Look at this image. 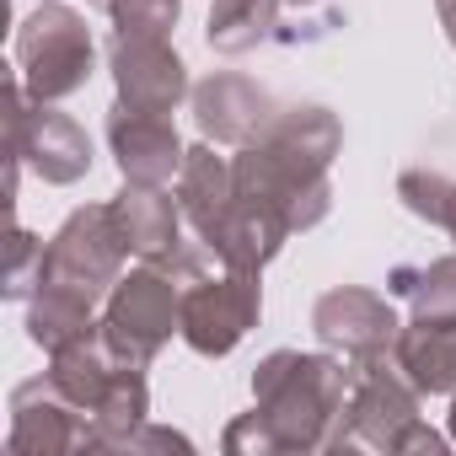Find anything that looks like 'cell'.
I'll list each match as a JSON object with an SVG mask.
<instances>
[{"instance_id":"5bb4252c","label":"cell","mask_w":456,"mask_h":456,"mask_svg":"<svg viewBox=\"0 0 456 456\" xmlns=\"http://www.w3.org/2000/svg\"><path fill=\"white\" fill-rule=\"evenodd\" d=\"M274 113H280V102L237 70H215L209 81L193 86V118L215 145H237V151L253 145L274 124Z\"/></svg>"},{"instance_id":"ffe728a7","label":"cell","mask_w":456,"mask_h":456,"mask_svg":"<svg viewBox=\"0 0 456 456\" xmlns=\"http://www.w3.org/2000/svg\"><path fill=\"white\" fill-rule=\"evenodd\" d=\"M285 0H215L209 6V49L215 54H248L269 38H280Z\"/></svg>"},{"instance_id":"cb8c5ba5","label":"cell","mask_w":456,"mask_h":456,"mask_svg":"<svg viewBox=\"0 0 456 456\" xmlns=\"http://www.w3.org/2000/svg\"><path fill=\"white\" fill-rule=\"evenodd\" d=\"M44 285V242L33 232H12V258H6V296H33Z\"/></svg>"},{"instance_id":"52a82bcc","label":"cell","mask_w":456,"mask_h":456,"mask_svg":"<svg viewBox=\"0 0 456 456\" xmlns=\"http://www.w3.org/2000/svg\"><path fill=\"white\" fill-rule=\"evenodd\" d=\"M124 232H118V215H113V199L108 204H86L76 215H65V225L49 237L44 248V285H65V290H81V296H108L124 274Z\"/></svg>"},{"instance_id":"ac0fdd59","label":"cell","mask_w":456,"mask_h":456,"mask_svg":"<svg viewBox=\"0 0 456 456\" xmlns=\"http://www.w3.org/2000/svg\"><path fill=\"white\" fill-rule=\"evenodd\" d=\"M145 424H151L145 370L140 365H124L113 376V387L102 392V403L92 408V440H86V451H129Z\"/></svg>"},{"instance_id":"e0dca14e","label":"cell","mask_w":456,"mask_h":456,"mask_svg":"<svg viewBox=\"0 0 456 456\" xmlns=\"http://www.w3.org/2000/svg\"><path fill=\"white\" fill-rule=\"evenodd\" d=\"M232 199H237L232 161H220L209 145H188L183 172H177V204H183V220L199 232V242L209 237V225L225 215V204H232Z\"/></svg>"},{"instance_id":"7402d4cb","label":"cell","mask_w":456,"mask_h":456,"mask_svg":"<svg viewBox=\"0 0 456 456\" xmlns=\"http://www.w3.org/2000/svg\"><path fill=\"white\" fill-rule=\"evenodd\" d=\"M102 12L124 38H167L183 17V0H102Z\"/></svg>"},{"instance_id":"f1b7e54d","label":"cell","mask_w":456,"mask_h":456,"mask_svg":"<svg viewBox=\"0 0 456 456\" xmlns=\"http://www.w3.org/2000/svg\"><path fill=\"white\" fill-rule=\"evenodd\" d=\"M285 6H301V12H306V6H317V0H285Z\"/></svg>"},{"instance_id":"484cf974","label":"cell","mask_w":456,"mask_h":456,"mask_svg":"<svg viewBox=\"0 0 456 456\" xmlns=\"http://www.w3.org/2000/svg\"><path fill=\"white\" fill-rule=\"evenodd\" d=\"M129 451H188V440H183V435H172V429H151V424H145V429L134 435V445H129Z\"/></svg>"},{"instance_id":"277c9868","label":"cell","mask_w":456,"mask_h":456,"mask_svg":"<svg viewBox=\"0 0 456 456\" xmlns=\"http://www.w3.org/2000/svg\"><path fill=\"white\" fill-rule=\"evenodd\" d=\"M33 167L44 183L65 188L92 172V140L86 129L60 113L54 102H33L22 76L6 81V193L17 199V172Z\"/></svg>"},{"instance_id":"603a6c76","label":"cell","mask_w":456,"mask_h":456,"mask_svg":"<svg viewBox=\"0 0 456 456\" xmlns=\"http://www.w3.org/2000/svg\"><path fill=\"white\" fill-rule=\"evenodd\" d=\"M445 193H451V177H440V172H429V167H408V172L397 177V199H403V209L419 215V220H429V225H440V215H445Z\"/></svg>"},{"instance_id":"83f0119b","label":"cell","mask_w":456,"mask_h":456,"mask_svg":"<svg viewBox=\"0 0 456 456\" xmlns=\"http://www.w3.org/2000/svg\"><path fill=\"white\" fill-rule=\"evenodd\" d=\"M440 232H451V242H456V183H451V193H445V215H440Z\"/></svg>"},{"instance_id":"4fadbf2b","label":"cell","mask_w":456,"mask_h":456,"mask_svg":"<svg viewBox=\"0 0 456 456\" xmlns=\"http://www.w3.org/2000/svg\"><path fill=\"white\" fill-rule=\"evenodd\" d=\"M312 328L328 349H338L344 360H370V354H392L397 344V312L387 296L360 290V285H338L312 306Z\"/></svg>"},{"instance_id":"2e32d148","label":"cell","mask_w":456,"mask_h":456,"mask_svg":"<svg viewBox=\"0 0 456 456\" xmlns=\"http://www.w3.org/2000/svg\"><path fill=\"white\" fill-rule=\"evenodd\" d=\"M392 360H397V370L413 381L419 397L456 392V317L413 312V322L397 328Z\"/></svg>"},{"instance_id":"7a4b0ae2","label":"cell","mask_w":456,"mask_h":456,"mask_svg":"<svg viewBox=\"0 0 456 456\" xmlns=\"http://www.w3.org/2000/svg\"><path fill=\"white\" fill-rule=\"evenodd\" d=\"M354 365L333 354H301V349H274L253 370V397L258 419L280 440V451H328V435L344 413Z\"/></svg>"},{"instance_id":"6da1fadb","label":"cell","mask_w":456,"mask_h":456,"mask_svg":"<svg viewBox=\"0 0 456 456\" xmlns=\"http://www.w3.org/2000/svg\"><path fill=\"white\" fill-rule=\"evenodd\" d=\"M338 145H344V129L328 108H317V102L280 108L274 124L253 145H242V156L232 161L237 193L280 209L290 220V232H312L333 209L328 167H333Z\"/></svg>"},{"instance_id":"f546056e","label":"cell","mask_w":456,"mask_h":456,"mask_svg":"<svg viewBox=\"0 0 456 456\" xmlns=\"http://www.w3.org/2000/svg\"><path fill=\"white\" fill-rule=\"evenodd\" d=\"M451 440H456V403H451Z\"/></svg>"},{"instance_id":"8fae6325","label":"cell","mask_w":456,"mask_h":456,"mask_svg":"<svg viewBox=\"0 0 456 456\" xmlns=\"http://www.w3.org/2000/svg\"><path fill=\"white\" fill-rule=\"evenodd\" d=\"M108 70L118 86V102L129 108H151V113H172L183 97H193L188 86V65L167 38H124L113 33L108 44Z\"/></svg>"},{"instance_id":"44dd1931","label":"cell","mask_w":456,"mask_h":456,"mask_svg":"<svg viewBox=\"0 0 456 456\" xmlns=\"http://www.w3.org/2000/svg\"><path fill=\"white\" fill-rule=\"evenodd\" d=\"M387 296H403L413 312L456 317V253L429 258V264H397L387 274Z\"/></svg>"},{"instance_id":"7c38bea8","label":"cell","mask_w":456,"mask_h":456,"mask_svg":"<svg viewBox=\"0 0 456 456\" xmlns=\"http://www.w3.org/2000/svg\"><path fill=\"white\" fill-rule=\"evenodd\" d=\"M108 145H113L118 177L124 183H151V188H167L183 172V156H188V145L177 140L172 113H151V108H129V102H113Z\"/></svg>"},{"instance_id":"9c48e42d","label":"cell","mask_w":456,"mask_h":456,"mask_svg":"<svg viewBox=\"0 0 456 456\" xmlns=\"http://www.w3.org/2000/svg\"><path fill=\"white\" fill-rule=\"evenodd\" d=\"M113 215H118L124 248L140 264H161L183 285L204 280V253L193 242H183V204L172 193H161L151 183H124V193L113 199Z\"/></svg>"},{"instance_id":"d4e9b609","label":"cell","mask_w":456,"mask_h":456,"mask_svg":"<svg viewBox=\"0 0 456 456\" xmlns=\"http://www.w3.org/2000/svg\"><path fill=\"white\" fill-rule=\"evenodd\" d=\"M225 451H253V456L264 451V456H274V451H280V440L269 435V424H264V419H258V408H253V413H242L232 429H225Z\"/></svg>"},{"instance_id":"4316f807","label":"cell","mask_w":456,"mask_h":456,"mask_svg":"<svg viewBox=\"0 0 456 456\" xmlns=\"http://www.w3.org/2000/svg\"><path fill=\"white\" fill-rule=\"evenodd\" d=\"M435 12H440V22H445V38H451V49H456V0H435Z\"/></svg>"},{"instance_id":"d6986e66","label":"cell","mask_w":456,"mask_h":456,"mask_svg":"<svg viewBox=\"0 0 456 456\" xmlns=\"http://www.w3.org/2000/svg\"><path fill=\"white\" fill-rule=\"evenodd\" d=\"M97 301L81 296V290H65V285H38L33 290V306H28V338L38 349H65L86 333H97Z\"/></svg>"},{"instance_id":"8992f818","label":"cell","mask_w":456,"mask_h":456,"mask_svg":"<svg viewBox=\"0 0 456 456\" xmlns=\"http://www.w3.org/2000/svg\"><path fill=\"white\" fill-rule=\"evenodd\" d=\"M92 28L81 12L60 6V0H44V6L17 28V76L28 86L33 102H65L92 81Z\"/></svg>"},{"instance_id":"9a60e30c","label":"cell","mask_w":456,"mask_h":456,"mask_svg":"<svg viewBox=\"0 0 456 456\" xmlns=\"http://www.w3.org/2000/svg\"><path fill=\"white\" fill-rule=\"evenodd\" d=\"M285 237H290V220H285L280 209H269V204H258V199H242V193H237L232 204H225V215L209 225L204 248H209L225 269L264 274V264H274V258H280Z\"/></svg>"},{"instance_id":"3957f363","label":"cell","mask_w":456,"mask_h":456,"mask_svg":"<svg viewBox=\"0 0 456 456\" xmlns=\"http://www.w3.org/2000/svg\"><path fill=\"white\" fill-rule=\"evenodd\" d=\"M349 397L344 413L328 435V451H445V440L419 419V392L413 381L397 370V360L370 354V360H349Z\"/></svg>"},{"instance_id":"5b68a950","label":"cell","mask_w":456,"mask_h":456,"mask_svg":"<svg viewBox=\"0 0 456 456\" xmlns=\"http://www.w3.org/2000/svg\"><path fill=\"white\" fill-rule=\"evenodd\" d=\"M172 333H183V280L161 264H140L118 274L102 306V344L124 365L145 370Z\"/></svg>"},{"instance_id":"ba28073f","label":"cell","mask_w":456,"mask_h":456,"mask_svg":"<svg viewBox=\"0 0 456 456\" xmlns=\"http://www.w3.org/2000/svg\"><path fill=\"white\" fill-rule=\"evenodd\" d=\"M258 312H264V290H258V274L248 269H225L220 280L204 274L183 285V338L204 360L232 354L258 328Z\"/></svg>"},{"instance_id":"30bf717a","label":"cell","mask_w":456,"mask_h":456,"mask_svg":"<svg viewBox=\"0 0 456 456\" xmlns=\"http://www.w3.org/2000/svg\"><path fill=\"white\" fill-rule=\"evenodd\" d=\"M86 440H92V419L54 387V376L22 381L12 392V435H6L12 456H65V451H86Z\"/></svg>"}]
</instances>
